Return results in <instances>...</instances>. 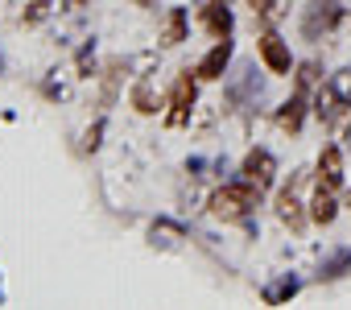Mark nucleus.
Masks as SVG:
<instances>
[{
  "instance_id": "nucleus-1",
  "label": "nucleus",
  "mask_w": 351,
  "mask_h": 310,
  "mask_svg": "<svg viewBox=\"0 0 351 310\" xmlns=\"http://www.w3.org/2000/svg\"><path fill=\"white\" fill-rule=\"evenodd\" d=\"M256 199H261V187H252V182L244 178V182H232V187L215 191V195H211V211H215L219 219H244V215L256 207Z\"/></svg>"
},
{
  "instance_id": "nucleus-2",
  "label": "nucleus",
  "mask_w": 351,
  "mask_h": 310,
  "mask_svg": "<svg viewBox=\"0 0 351 310\" xmlns=\"http://www.w3.org/2000/svg\"><path fill=\"white\" fill-rule=\"evenodd\" d=\"M339 17H343V5H339V0H310V5H306V17H302V38L318 42L322 34H330V29L339 25Z\"/></svg>"
},
{
  "instance_id": "nucleus-3",
  "label": "nucleus",
  "mask_w": 351,
  "mask_h": 310,
  "mask_svg": "<svg viewBox=\"0 0 351 310\" xmlns=\"http://www.w3.org/2000/svg\"><path fill=\"white\" fill-rule=\"evenodd\" d=\"M298 187H302V174L289 178V187L277 191V219L289 224V232H302L306 228V211H302V199H298Z\"/></svg>"
},
{
  "instance_id": "nucleus-4",
  "label": "nucleus",
  "mask_w": 351,
  "mask_h": 310,
  "mask_svg": "<svg viewBox=\"0 0 351 310\" xmlns=\"http://www.w3.org/2000/svg\"><path fill=\"white\" fill-rule=\"evenodd\" d=\"M191 112H195V79H191V71L173 83V95H169V116H165V124L169 128H182L186 120H191Z\"/></svg>"
},
{
  "instance_id": "nucleus-5",
  "label": "nucleus",
  "mask_w": 351,
  "mask_h": 310,
  "mask_svg": "<svg viewBox=\"0 0 351 310\" xmlns=\"http://www.w3.org/2000/svg\"><path fill=\"white\" fill-rule=\"evenodd\" d=\"M240 174H244L252 187H261V191H265V187L273 182V174H277V162H273V153H269V149H252L248 158H244V170H240Z\"/></svg>"
},
{
  "instance_id": "nucleus-6",
  "label": "nucleus",
  "mask_w": 351,
  "mask_h": 310,
  "mask_svg": "<svg viewBox=\"0 0 351 310\" xmlns=\"http://www.w3.org/2000/svg\"><path fill=\"white\" fill-rule=\"evenodd\" d=\"M228 62H232V38H219L215 46H211V54L199 62V79H207V83H215V79H223V71H228Z\"/></svg>"
},
{
  "instance_id": "nucleus-7",
  "label": "nucleus",
  "mask_w": 351,
  "mask_h": 310,
  "mask_svg": "<svg viewBox=\"0 0 351 310\" xmlns=\"http://www.w3.org/2000/svg\"><path fill=\"white\" fill-rule=\"evenodd\" d=\"M261 58L273 75H289V46L277 38V34H265L261 38Z\"/></svg>"
},
{
  "instance_id": "nucleus-8",
  "label": "nucleus",
  "mask_w": 351,
  "mask_h": 310,
  "mask_svg": "<svg viewBox=\"0 0 351 310\" xmlns=\"http://www.w3.org/2000/svg\"><path fill=\"white\" fill-rule=\"evenodd\" d=\"M318 187H326V191L343 187V153L335 145H326L322 158H318Z\"/></svg>"
},
{
  "instance_id": "nucleus-9",
  "label": "nucleus",
  "mask_w": 351,
  "mask_h": 310,
  "mask_svg": "<svg viewBox=\"0 0 351 310\" xmlns=\"http://www.w3.org/2000/svg\"><path fill=\"white\" fill-rule=\"evenodd\" d=\"M302 120H306V91L298 87L285 104H281V112H277V124L285 128V132H298L302 128Z\"/></svg>"
},
{
  "instance_id": "nucleus-10",
  "label": "nucleus",
  "mask_w": 351,
  "mask_h": 310,
  "mask_svg": "<svg viewBox=\"0 0 351 310\" xmlns=\"http://www.w3.org/2000/svg\"><path fill=\"white\" fill-rule=\"evenodd\" d=\"M343 108H347V99H339L330 83H326V87H318V99H314V112H318V120H322L326 128H330V124H335V120L343 116Z\"/></svg>"
},
{
  "instance_id": "nucleus-11",
  "label": "nucleus",
  "mask_w": 351,
  "mask_h": 310,
  "mask_svg": "<svg viewBox=\"0 0 351 310\" xmlns=\"http://www.w3.org/2000/svg\"><path fill=\"white\" fill-rule=\"evenodd\" d=\"M203 21L215 38H232V13H228V0H211L203 9Z\"/></svg>"
},
{
  "instance_id": "nucleus-12",
  "label": "nucleus",
  "mask_w": 351,
  "mask_h": 310,
  "mask_svg": "<svg viewBox=\"0 0 351 310\" xmlns=\"http://www.w3.org/2000/svg\"><path fill=\"white\" fill-rule=\"evenodd\" d=\"M178 42H186V9H169L165 29H161V46H178Z\"/></svg>"
},
{
  "instance_id": "nucleus-13",
  "label": "nucleus",
  "mask_w": 351,
  "mask_h": 310,
  "mask_svg": "<svg viewBox=\"0 0 351 310\" xmlns=\"http://www.w3.org/2000/svg\"><path fill=\"white\" fill-rule=\"evenodd\" d=\"M232 99H261V79H256V67H240V79L232 83Z\"/></svg>"
},
{
  "instance_id": "nucleus-14",
  "label": "nucleus",
  "mask_w": 351,
  "mask_h": 310,
  "mask_svg": "<svg viewBox=\"0 0 351 310\" xmlns=\"http://www.w3.org/2000/svg\"><path fill=\"white\" fill-rule=\"evenodd\" d=\"M335 215H339V207H335L330 191L318 187V195H314V203H310V219H314V224H335Z\"/></svg>"
},
{
  "instance_id": "nucleus-15",
  "label": "nucleus",
  "mask_w": 351,
  "mask_h": 310,
  "mask_svg": "<svg viewBox=\"0 0 351 310\" xmlns=\"http://www.w3.org/2000/svg\"><path fill=\"white\" fill-rule=\"evenodd\" d=\"M132 108H136V112H145V116H153V112H157V95H153V87H149L145 79L132 87Z\"/></svg>"
},
{
  "instance_id": "nucleus-16",
  "label": "nucleus",
  "mask_w": 351,
  "mask_h": 310,
  "mask_svg": "<svg viewBox=\"0 0 351 310\" xmlns=\"http://www.w3.org/2000/svg\"><path fill=\"white\" fill-rule=\"evenodd\" d=\"M293 294H298V277H281L277 285H269V289H265V302H269V306H277V302H285V298H293Z\"/></svg>"
},
{
  "instance_id": "nucleus-17",
  "label": "nucleus",
  "mask_w": 351,
  "mask_h": 310,
  "mask_svg": "<svg viewBox=\"0 0 351 310\" xmlns=\"http://www.w3.org/2000/svg\"><path fill=\"white\" fill-rule=\"evenodd\" d=\"M46 13H50V0H29L25 13H21V25H42Z\"/></svg>"
},
{
  "instance_id": "nucleus-18",
  "label": "nucleus",
  "mask_w": 351,
  "mask_h": 310,
  "mask_svg": "<svg viewBox=\"0 0 351 310\" xmlns=\"http://www.w3.org/2000/svg\"><path fill=\"white\" fill-rule=\"evenodd\" d=\"M120 71H124V62L116 58V62L108 67V79H104V104H112V95H116V83H120Z\"/></svg>"
},
{
  "instance_id": "nucleus-19",
  "label": "nucleus",
  "mask_w": 351,
  "mask_h": 310,
  "mask_svg": "<svg viewBox=\"0 0 351 310\" xmlns=\"http://www.w3.org/2000/svg\"><path fill=\"white\" fill-rule=\"evenodd\" d=\"M330 87H335V95H339V99H347V104H351V71H339V75L330 79Z\"/></svg>"
},
{
  "instance_id": "nucleus-20",
  "label": "nucleus",
  "mask_w": 351,
  "mask_h": 310,
  "mask_svg": "<svg viewBox=\"0 0 351 310\" xmlns=\"http://www.w3.org/2000/svg\"><path fill=\"white\" fill-rule=\"evenodd\" d=\"M347 265H351V252H339V257H335V261H330V265L322 269V281H330V277H339V273H343Z\"/></svg>"
},
{
  "instance_id": "nucleus-21",
  "label": "nucleus",
  "mask_w": 351,
  "mask_h": 310,
  "mask_svg": "<svg viewBox=\"0 0 351 310\" xmlns=\"http://www.w3.org/2000/svg\"><path fill=\"white\" fill-rule=\"evenodd\" d=\"M314 75H318V62H302V67H298V87L306 91V87L314 83Z\"/></svg>"
},
{
  "instance_id": "nucleus-22",
  "label": "nucleus",
  "mask_w": 351,
  "mask_h": 310,
  "mask_svg": "<svg viewBox=\"0 0 351 310\" xmlns=\"http://www.w3.org/2000/svg\"><path fill=\"white\" fill-rule=\"evenodd\" d=\"M99 132H104V120L87 128V136H83V145H87V149H95V145H99Z\"/></svg>"
},
{
  "instance_id": "nucleus-23",
  "label": "nucleus",
  "mask_w": 351,
  "mask_h": 310,
  "mask_svg": "<svg viewBox=\"0 0 351 310\" xmlns=\"http://www.w3.org/2000/svg\"><path fill=\"white\" fill-rule=\"evenodd\" d=\"M62 5H66V9H83V5H87V0H62Z\"/></svg>"
},
{
  "instance_id": "nucleus-24",
  "label": "nucleus",
  "mask_w": 351,
  "mask_h": 310,
  "mask_svg": "<svg viewBox=\"0 0 351 310\" xmlns=\"http://www.w3.org/2000/svg\"><path fill=\"white\" fill-rule=\"evenodd\" d=\"M136 5H153V0H136Z\"/></svg>"
},
{
  "instance_id": "nucleus-25",
  "label": "nucleus",
  "mask_w": 351,
  "mask_h": 310,
  "mask_svg": "<svg viewBox=\"0 0 351 310\" xmlns=\"http://www.w3.org/2000/svg\"><path fill=\"white\" fill-rule=\"evenodd\" d=\"M347 207H351V195H347Z\"/></svg>"
},
{
  "instance_id": "nucleus-26",
  "label": "nucleus",
  "mask_w": 351,
  "mask_h": 310,
  "mask_svg": "<svg viewBox=\"0 0 351 310\" xmlns=\"http://www.w3.org/2000/svg\"><path fill=\"white\" fill-rule=\"evenodd\" d=\"M347 141H351V128H347Z\"/></svg>"
}]
</instances>
